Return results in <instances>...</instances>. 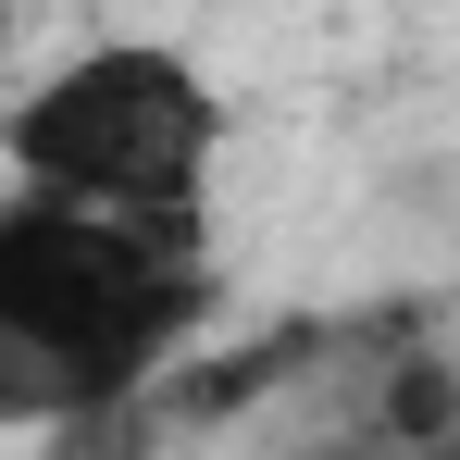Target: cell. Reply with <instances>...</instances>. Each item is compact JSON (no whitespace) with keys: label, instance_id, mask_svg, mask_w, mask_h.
Returning <instances> with one entry per match:
<instances>
[{"label":"cell","instance_id":"cell-2","mask_svg":"<svg viewBox=\"0 0 460 460\" xmlns=\"http://www.w3.org/2000/svg\"><path fill=\"white\" fill-rule=\"evenodd\" d=\"M236 100L187 38H87L0 100V174L100 212H212Z\"/></svg>","mask_w":460,"mask_h":460},{"label":"cell","instance_id":"cell-3","mask_svg":"<svg viewBox=\"0 0 460 460\" xmlns=\"http://www.w3.org/2000/svg\"><path fill=\"white\" fill-rule=\"evenodd\" d=\"M0 50H13V0H0Z\"/></svg>","mask_w":460,"mask_h":460},{"label":"cell","instance_id":"cell-1","mask_svg":"<svg viewBox=\"0 0 460 460\" xmlns=\"http://www.w3.org/2000/svg\"><path fill=\"white\" fill-rule=\"evenodd\" d=\"M212 311V212H100L0 174V423L112 436Z\"/></svg>","mask_w":460,"mask_h":460}]
</instances>
